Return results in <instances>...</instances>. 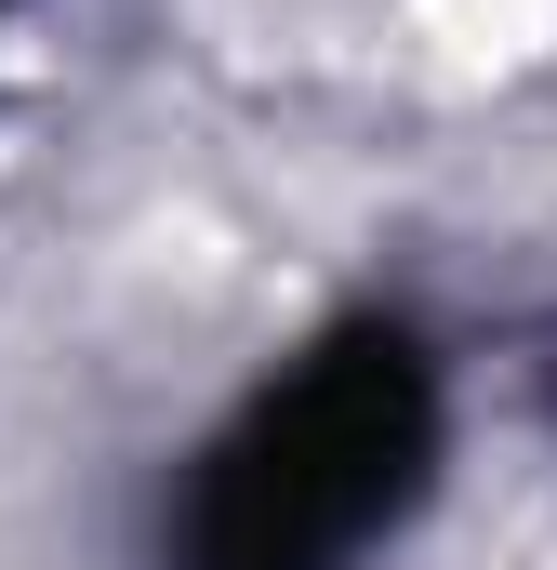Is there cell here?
I'll return each mask as SVG.
<instances>
[{
	"label": "cell",
	"mask_w": 557,
	"mask_h": 570,
	"mask_svg": "<svg viewBox=\"0 0 557 570\" xmlns=\"http://www.w3.org/2000/svg\"><path fill=\"white\" fill-rule=\"evenodd\" d=\"M438 464V372L412 332H332L292 385L213 438L186 491V570H359Z\"/></svg>",
	"instance_id": "6da1fadb"
},
{
	"label": "cell",
	"mask_w": 557,
	"mask_h": 570,
	"mask_svg": "<svg viewBox=\"0 0 557 570\" xmlns=\"http://www.w3.org/2000/svg\"><path fill=\"white\" fill-rule=\"evenodd\" d=\"M545 399H557V358H545Z\"/></svg>",
	"instance_id": "7a4b0ae2"
}]
</instances>
